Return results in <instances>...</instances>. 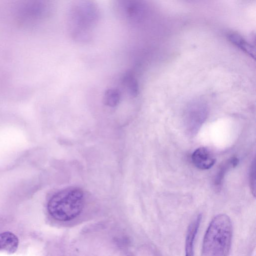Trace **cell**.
I'll use <instances>...</instances> for the list:
<instances>
[{"instance_id":"6da1fadb","label":"cell","mask_w":256,"mask_h":256,"mask_svg":"<svg viewBox=\"0 0 256 256\" xmlns=\"http://www.w3.org/2000/svg\"><path fill=\"white\" fill-rule=\"evenodd\" d=\"M232 224L225 214L216 216L204 236L202 252L204 256H228L231 246Z\"/></svg>"},{"instance_id":"7a4b0ae2","label":"cell","mask_w":256,"mask_h":256,"mask_svg":"<svg viewBox=\"0 0 256 256\" xmlns=\"http://www.w3.org/2000/svg\"><path fill=\"white\" fill-rule=\"evenodd\" d=\"M84 202L83 191L76 187L68 188L54 194L48 202L50 215L60 222H68L76 218L82 210Z\"/></svg>"},{"instance_id":"3957f363","label":"cell","mask_w":256,"mask_h":256,"mask_svg":"<svg viewBox=\"0 0 256 256\" xmlns=\"http://www.w3.org/2000/svg\"><path fill=\"white\" fill-rule=\"evenodd\" d=\"M192 160L196 168L202 170L210 168L216 162L212 152L204 147L196 149L192 155Z\"/></svg>"},{"instance_id":"277c9868","label":"cell","mask_w":256,"mask_h":256,"mask_svg":"<svg viewBox=\"0 0 256 256\" xmlns=\"http://www.w3.org/2000/svg\"><path fill=\"white\" fill-rule=\"evenodd\" d=\"M18 245L19 240L14 233L8 231L0 233V252L12 254L16 252Z\"/></svg>"},{"instance_id":"5b68a950","label":"cell","mask_w":256,"mask_h":256,"mask_svg":"<svg viewBox=\"0 0 256 256\" xmlns=\"http://www.w3.org/2000/svg\"><path fill=\"white\" fill-rule=\"evenodd\" d=\"M202 215H198L188 226L186 240V256H194V240L200 225Z\"/></svg>"},{"instance_id":"8992f818","label":"cell","mask_w":256,"mask_h":256,"mask_svg":"<svg viewBox=\"0 0 256 256\" xmlns=\"http://www.w3.org/2000/svg\"><path fill=\"white\" fill-rule=\"evenodd\" d=\"M230 40L243 52L247 53L250 56H254V51L252 47L240 35L231 33L228 36Z\"/></svg>"},{"instance_id":"52a82bcc","label":"cell","mask_w":256,"mask_h":256,"mask_svg":"<svg viewBox=\"0 0 256 256\" xmlns=\"http://www.w3.org/2000/svg\"><path fill=\"white\" fill-rule=\"evenodd\" d=\"M238 163V159L236 158H232L228 160V162L222 166L216 178L214 183L216 187L219 188L220 186L224 175L226 172L227 170L236 166Z\"/></svg>"},{"instance_id":"ba28073f","label":"cell","mask_w":256,"mask_h":256,"mask_svg":"<svg viewBox=\"0 0 256 256\" xmlns=\"http://www.w3.org/2000/svg\"><path fill=\"white\" fill-rule=\"evenodd\" d=\"M250 174V186L252 192L254 196L256 191V164L254 160L252 164Z\"/></svg>"}]
</instances>
